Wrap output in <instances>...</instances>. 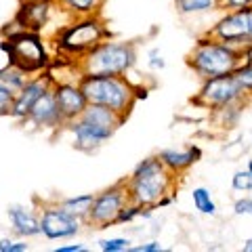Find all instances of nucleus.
Listing matches in <instances>:
<instances>
[{"instance_id": "f257e3e1", "label": "nucleus", "mask_w": 252, "mask_h": 252, "mask_svg": "<svg viewBox=\"0 0 252 252\" xmlns=\"http://www.w3.org/2000/svg\"><path fill=\"white\" fill-rule=\"evenodd\" d=\"M89 103L105 105L114 112L126 116L135 103V89L122 76H91L86 74L80 82Z\"/></svg>"}, {"instance_id": "f03ea898", "label": "nucleus", "mask_w": 252, "mask_h": 252, "mask_svg": "<svg viewBox=\"0 0 252 252\" xmlns=\"http://www.w3.org/2000/svg\"><path fill=\"white\" fill-rule=\"evenodd\" d=\"M168 183L170 177L160 158H147L135 168L128 185H126L128 198L139 206H152L164 198V193L168 191Z\"/></svg>"}, {"instance_id": "7ed1b4c3", "label": "nucleus", "mask_w": 252, "mask_h": 252, "mask_svg": "<svg viewBox=\"0 0 252 252\" xmlns=\"http://www.w3.org/2000/svg\"><path fill=\"white\" fill-rule=\"evenodd\" d=\"M135 63L132 44L122 42H99L86 53L84 74L91 76H122Z\"/></svg>"}, {"instance_id": "20e7f679", "label": "nucleus", "mask_w": 252, "mask_h": 252, "mask_svg": "<svg viewBox=\"0 0 252 252\" xmlns=\"http://www.w3.org/2000/svg\"><path fill=\"white\" fill-rule=\"evenodd\" d=\"M0 49L6 53L11 65L23 69L26 74L38 72L46 65V51L38 32L19 30L15 34H9L6 40L0 42Z\"/></svg>"}, {"instance_id": "39448f33", "label": "nucleus", "mask_w": 252, "mask_h": 252, "mask_svg": "<svg viewBox=\"0 0 252 252\" xmlns=\"http://www.w3.org/2000/svg\"><path fill=\"white\" fill-rule=\"evenodd\" d=\"M235 63H238V53L229 44L215 42H202L189 57V65L204 78L231 74Z\"/></svg>"}, {"instance_id": "423d86ee", "label": "nucleus", "mask_w": 252, "mask_h": 252, "mask_svg": "<svg viewBox=\"0 0 252 252\" xmlns=\"http://www.w3.org/2000/svg\"><path fill=\"white\" fill-rule=\"evenodd\" d=\"M103 36H105V30L97 19H82L61 32L57 46L63 53L82 55L94 49Z\"/></svg>"}, {"instance_id": "0eeeda50", "label": "nucleus", "mask_w": 252, "mask_h": 252, "mask_svg": "<svg viewBox=\"0 0 252 252\" xmlns=\"http://www.w3.org/2000/svg\"><path fill=\"white\" fill-rule=\"evenodd\" d=\"M128 187H122V183H118L114 187L105 189L103 193L94 195V200L89 208V223L97 225L99 229H103V227L116 223L118 215H120V210L126 206V202H128Z\"/></svg>"}, {"instance_id": "6e6552de", "label": "nucleus", "mask_w": 252, "mask_h": 252, "mask_svg": "<svg viewBox=\"0 0 252 252\" xmlns=\"http://www.w3.org/2000/svg\"><path fill=\"white\" fill-rule=\"evenodd\" d=\"M40 229L49 240L72 238L80 231V217H76L74 212L65 210L63 206L46 208L40 219Z\"/></svg>"}, {"instance_id": "1a4fd4ad", "label": "nucleus", "mask_w": 252, "mask_h": 252, "mask_svg": "<svg viewBox=\"0 0 252 252\" xmlns=\"http://www.w3.org/2000/svg\"><path fill=\"white\" fill-rule=\"evenodd\" d=\"M215 34L227 44H240L244 40H252V9H240L225 19L219 21Z\"/></svg>"}, {"instance_id": "9d476101", "label": "nucleus", "mask_w": 252, "mask_h": 252, "mask_svg": "<svg viewBox=\"0 0 252 252\" xmlns=\"http://www.w3.org/2000/svg\"><path fill=\"white\" fill-rule=\"evenodd\" d=\"M242 93L240 82L235 80V76H215L206 78V84L200 93V99L206 105H229L231 101H235Z\"/></svg>"}, {"instance_id": "9b49d317", "label": "nucleus", "mask_w": 252, "mask_h": 252, "mask_svg": "<svg viewBox=\"0 0 252 252\" xmlns=\"http://www.w3.org/2000/svg\"><path fill=\"white\" fill-rule=\"evenodd\" d=\"M69 130L74 132V145L82 152H93L105 143V141L114 135V128L91 120H84V118H76V120L69 122Z\"/></svg>"}, {"instance_id": "f8f14e48", "label": "nucleus", "mask_w": 252, "mask_h": 252, "mask_svg": "<svg viewBox=\"0 0 252 252\" xmlns=\"http://www.w3.org/2000/svg\"><path fill=\"white\" fill-rule=\"evenodd\" d=\"M55 99H57V107L63 116L65 122H72L76 118H80L82 112L89 105V99L86 94L82 93L80 86H74V84H59L55 86Z\"/></svg>"}, {"instance_id": "ddd939ff", "label": "nucleus", "mask_w": 252, "mask_h": 252, "mask_svg": "<svg viewBox=\"0 0 252 252\" xmlns=\"http://www.w3.org/2000/svg\"><path fill=\"white\" fill-rule=\"evenodd\" d=\"M51 89V80L49 78H36V80H30L26 82V86L19 91V94L15 97V103H13V109H11V116L17 118V120H23L28 118L32 107L42 94Z\"/></svg>"}, {"instance_id": "4468645a", "label": "nucleus", "mask_w": 252, "mask_h": 252, "mask_svg": "<svg viewBox=\"0 0 252 252\" xmlns=\"http://www.w3.org/2000/svg\"><path fill=\"white\" fill-rule=\"evenodd\" d=\"M28 118H32V120H34L36 124H40V126H59L61 122H65L61 112H59V107H57L55 93L51 89L34 103V107H32Z\"/></svg>"}, {"instance_id": "2eb2a0df", "label": "nucleus", "mask_w": 252, "mask_h": 252, "mask_svg": "<svg viewBox=\"0 0 252 252\" xmlns=\"http://www.w3.org/2000/svg\"><path fill=\"white\" fill-rule=\"evenodd\" d=\"M51 13L49 2H21V9L17 13V23L21 30L40 32L44 28Z\"/></svg>"}, {"instance_id": "dca6fc26", "label": "nucleus", "mask_w": 252, "mask_h": 252, "mask_svg": "<svg viewBox=\"0 0 252 252\" xmlns=\"http://www.w3.org/2000/svg\"><path fill=\"white\" fill-rule=\"evenodd\" d=\"M9 219H11V225L13 229L17 231L23 238H34V235L42 233L40 229V220H38L30 210L21 208V206H11L9 208Z\"/></svg>"}, {"instance_id": "f3484780", "label": "nucleus", "mask_w": 252, "mask_h": 252, "mask_svg": "<svg viewBox=\"0 0 252 252\" xmlns=\"http://www.w3.org/2000/svg\"><path fill=\"white\" fill-rule=\"evenodd\" d=\"M162 160V164L170 170H185L189 168L193 162H198L200 158V149L198 147H191L187 149V152H175V149H164V152H160V156H158Z\"/></svg>"}, {"instance_id": "a211bd4d", "label": "nucleus", "mask_w": 252, "mask_h": 252, "mask_svg": "<svg viewBox=\"0 0 252 252\" xmlns=\"http://www.w3.org/2000/svg\"><path fill=\"white\" fill-rule=\"evenodd\" d=\"M84 120H91V122H97V124H103V126H109V128H118V126L122 124L124 116L114 112V109H109L105 105H97V103H89L86 105V109L82 112Z\"/></svg>"}, {"instance_id": "6ab92c4d", "label": "nucleus", "mask_w": 252, "mask_h": 252, "mask_svg": "<svg viewBox=\"0 0 252 252\" xmlns=\"http://www.w3.org/2000/svg\"><path fill=\"white\" fill-rule=\"evenodd\" d=\"M26 72L23 69H19V67H15V65H6V67H2L0 69V84L4 86V89H9V91H13L15 94H19V91L26 86Z\"/></svg>"}, {"instance_id": "aec40b11", "label": "nucleus", "mask_w": 252, "mask_h": 252, "mask_svg": "<svg viewBox=\"0 0 252 252\" xmlns=\"http://www.w3.org/2000/svg\"><path fill=\"white\" fill-rule=\"evenodd\" d=\"M93 200H94L93 193H84V195H76V198L63 200L61 206L65 210H69V212H74L76 217H86V215H89V208H91Z\"/></svg>"}, {"instance_id": "412c9836", "label": "nucleus", "mask_w": 252, "mask_h": 252, "mask_svg": "<svg viewBox=\"0 0 252 252\" xmlns=\"http://www.w3.org/2000/svg\"><path fill=\"white\" fill-rule=\"evenodd\" d=\"M191 198H193L195 208H198V210L202 212V215H215V212H217V206H215V202L210 200V193H208V189H204V187L193 189Z\"/></svg>"}, {"instance_id": "4be33fe9", "label": "nucleus", "mask_w": 252, "mask_h": 252, "mask_svg": "<svg viewBox=\"0 0 252 252\" xmlns=\"http://www.w3.org/2000/svg\"><path fill=\"white\" fill-rule=\"evenodd\" d=\"M217 4V0H177V6L181 13H198L212 9Z\"/></svg>"}, {"instance_id": "5701e85b", "label": "nucleus", "mask_w": 252, "mask_h": 252, "mask_svg": "<svg viewBox=\"0 0 252 252\" xmlns=\"http://www.w3.org/2000/svg\"><path fill=\"white\" fill-rule=\"evenodd\" d=\"M61 4L69 11H74V13L86 15V13H93L94 9H97L99 0H61Z\"/></svg>"}, {"instance_id": "b1692460", "label": "nucleus", "mask_w": 252, "mask_h": 252, "mask_svg": "<svg viewBox=\"0 0 252 252\" xmlns=\"http://www.w3.org/2000/svg\"><path fill=\"white\" fill-rule=\"evenodd\" d=\"M128 240L126 238H112V240H101L99 242V248L103 252H122V250H128Z\"/></svg>"}, {"instance_id": "393cba45", "label": "nucleus", "mask_w": 252, "mask_h": 252, "mask_svg": "<svg viewBox=\"0 0 252 252\" xmlns=\"http://www.w3.org/2000/svg\"><path fill=\"white\" fill-rule=\"evenodd\" d=\"M15 94L13 91L9 89H4L2 84H0V116H6V114H11V109H13V103H15Z\"/></svg>"}, {"instance_id": "a878e982", "label": "nucleus", "mask_w": 252, "mask_h": 252, "mask_svg": "<svg viewBox=\"0 0 252 252\" xmlns=\"http://www.w3.org/2000/svg\"><path fill=\"white\" fill-rule=\"evenodd\" d=\"M233 189H238V191H246V189H252V170L235 172V177H233Z\"/></svg>"}, {"instance_id": "bb28decb", "label": "nucleus", "mask_w": 252, "mask_h": 252, "mask_svg": "<svg viewBox=\"0 0 252 252\" xmlns=\"http://www.w3.org/2000/svg\"><path fill=\"white\" fill-rule=\"evenodd\" d=\"M141 212H143V206H139V204H132V206H124L120 210V215H118L116 223H128L135 217H141Z\"/></svg>"}, {"instance_id": "cd10ccee", "label": "nucleus", "mask_w": 252, "mask_h": 252, "mask_svg": "<svg viewBox=\"0 0 252 252\" xmlns=\"http://www.w3.org/2000/svg\"><path fill=\"white\" fill-rule=\"evenodd\" d=\"M235 80L240 82L242 89H252V65H246V67H242L240 72H235Z\"/></svg>"}, {"instance_id": "c85d7f7f", "label": "nucleus", "mask_w": 252, "mask_h": 252, "mask_svg": "<svg viewBox=\"0 0 252 252\" xmlns=\"http://www.w3.org/2000/svg\"><path fill=\"white\" fill-rule=\"evenodd\" d=\"M28 244L21 242H11V240H2L0 242V252H26Z\"/></svg>"}, {"instance_id": "c756f323", "label": "nucleus", "mask_w": 252, "mask_h": 252, "mask_svg": "<svg viewBox=\"0 0 252 252\" xmlns=\"http://www.w3.org/2000/svg\"><path fill=\"white\" fill-rule=\"evenodd\" d=\"M235 215H252V200H238L235 202Z\"/></svg>"}, {"instance_id": "7c9ffc66", "label": "nucleus", "mask_w": 252, "mask_h": 252, "mask_svg": "<svg viewBox=\"0 0 252 252\" xmlns=\"http://www.w3.org/2000/svg\"><path fill=\"white\" fill-rule=\"evenodd\" d=\"M132 252H162V246L158 242H149V244H143V246H137V248H128Z\"/></svg>"}, {"instance_id": "2f4dec72", "label": "nucleus", "mask_w": 252, "mask_h": 252, "mask_svg": "<svg viewBox=\"0 0 252 252\" xmlns=\"http://www.w3.org/2000/svg\"><path fill=\"white\" fill-rule=\"evenodd\" d=\"M149 67H154V69H162L164 67V59H162V55H158V51L149 53Z\"/></svg>"}, {"instance_id": "473e14b6", "label": "nucleus", "mask_w": 252, "mask_h": 252, "mask_svg": "<svg viewBox=\"0 0 252 252\" xmlns=\"http://www.w3.org/2000/svg\"><path fill=\"white\" fill-rule=\"evenodd\" d=\"M225 6H233V9H240V6H248L250 0H220Z\"/></svg>"}, {"instance_id": "72a5a7b5", "label": "nucleus", "mask_w": 252, "mask_h": 252, "mask_svg": "<svg viewBox=\"0 0 252 252\" xmlns=\"http://www.w3.org/2000/svg\"><path fill=\"white\" fill-rule=\"evenodd\" d=\"M86 248L84 246H80V244H76V246H59L55 252H84Z\"/></svg>"}, {"instance_id": "f704fd0d", "label": "nucleus", "mask_w": 252, "mask_h": 252, "mask_svg": "<svg viewBox=\"0 0 252 252\" xmlns=\"http://www.w3.org/2000/svg\"><path fill=\"white\" fill-rule=\"evenodd\" d=\"M244 250H246V252H252V238H250L246 244H244Z\"/></svg>"}, {"instance_id": "c9c22d12", "label": "nucleus", "mask_w": 252, "mask_h": 252, "mask_svg": "<svg viewBox=\"0 0 252 252\" xmlns=\"http://www.w3.org/2000/svg\"><path fill=\"white\" fill-rule=\"evenodd\" d=\"M19 2H51V0H19Z\"/></svg>"}, {"instance_id": "e433bc0d", "label": "nucleus", "mask_w": 252, "mask_h": 252, "mask_svg": "<svg viewBox=\"0 0 252 252\" xmlns=\"http://www.w3.org/2000/svg\"><path fill=\"white\" fill-rule=\"evenodd\" d=\"M248 170H252V162H250V164H248Z\"/></svg>"}]
</instances>
